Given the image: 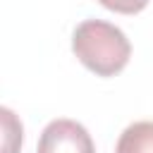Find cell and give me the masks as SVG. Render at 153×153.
I'll use <instances>...</instances> for the list:
<instances>
[{
    "mask_svg": "<svg viewBox=\"0 0 153 153\" xmlns=\"http://www.w3.org/2000/svg\"><path fill=\"white\" fill-rule=\"evenodd\" d=\"M72 53L96 76L120 74L131 57L127 33L103 19H84L72 33Z\"/></svg>",
    "mask_w": 153,
    "mask_h": 153,
    "instance_id": "1",
    "label": "cell"
},
{
    "mask_svg": "<svg viewBox=\"0 0 153 153\" xmlns=\"http://www.w3.org/2000/svg\"><path fill=\"white\" fill-rule=\"evenodd\" d=\"M36 153H96V143L84 124L76 120H53L38 136Z\"/></svg>",
    "mask_w": 153,
    "mask_h": 153,
    "instance_id": "2",
    "label": "cell"
},
{
    "mask_svg": "<svg viewBox=\"0 0 153 153\" xmlns=\"http://www.w3.org/2000/svg\"><path fill=\"white\" fill-rule=\"evenodd\" d=\"M115 153H153V120L131 122L120 134Z\"/></svg>",
    "mask_w": 153,
    "mask_h": 153,
    "instance_id": "3",
    "label": "cell"
},
{
    "mask_svg": "<svg viewBox=\"0 0 153 153\" xmlns=\"http://www.w3.org/2000/svg\"><path fill=\"white\" fill-rule=\"evenodd\" d=\"M0 115H2V131H5V136H2V153H19L22 139H24L22 122L17 120V115L10 108H2Z\"/></svg>",
    "mask_w": 153,
    "mask_h": 153,
    "instance_id": "4",
    "label": "cell"
},
{
    "mask_svg": "<svg viewBox=\"0 0 153 153\" xmlns=\"http://www.w3.org/2000/svg\"><path fill=\"white\" fill-rule=\"evenodd\" d=\"M105 10L117 12V14H139L148 7L151 0H98Z\"/></svg>",
    "mask_w": 153,
    "mask_h": 153,
    "instance_id": "5",
    "label": "cell"
}]
</instances>
